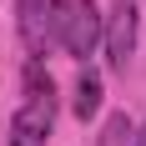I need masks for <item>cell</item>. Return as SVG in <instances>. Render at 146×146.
I'll return each mask as SVG.
<instances>
[{
	"label": "cell",
	"mask_w": 146,
	"mask_h": 146,
	"mask_svg": "<svg viewBox=\"0 0 146 146\" xmlns=\"http://www.w3.org/2000/svg\"><path fill=\"white\" fill-rule=\"evenodd\" d=\"M56 40L66 45V56H76V60L96 56V45H101V10H96V0H60Z\"/></svg>",
	"instance_id": "obj_1"
},
{
	"label": "cell",
	"mask_w": 146,
	"mask_h": 146,
	"mask_svg": "<svg viewBox=\"0 0 146 146\" xmlns=\"http://www.w3.org/2000/svg\"><path fill=\"white\" fill-rule=\"evenodd\" d=\"M131 116L126 111H116V116H106V126H101V136H96V146H131Z\"/></svg>",
	"instance_id": "obj_7"
},
{
	"label": "cell",
	"mask_w": 146,
	"mask_h": 146,
	"mask_svg": "<svg viewBox=\"0 0 146 146\" xmlns=\"http://www.w3.org/2000/svg\"><path fill=\"white\" fill-rule=\"evenodd\" d=\"M101 45H106V66L111 71H126L136 56V5L121 0L111 15H101Z\"/></svg>",
	"instance_id": "obj_3"
},
{
	"label": "cell",
	"mask_w": 146,
	"mask_h": 146,
	"mask_svg": "<svg viewBox=\"0 0 146 146\" xmlns=\"http://www.w3.org/2000/svg\"><path fill=\"white\" fill-rule=\"evenodd\" d=\"M25 101H56V81H50V71L40 60L25 66Z\"/></svg>",
	"instance_id": "obj_6"
},
{
	"label": "cell",
	"mask_w": 146,
	"mask_h": 146,
	"mask_svg": "<svg viewBox=\"0 0 146 146\" xmlns=\"http://www.w3.org/2000/svg\"><path fill=\"white\" fill-rule=\"evenodd\" d=\"M56 15L60 0H15V25H20V45L30 60H40L56 45Z\"/></svg>",
	"instance_id": "obj_2"
},
{
	"label": "cell",
	"mask_w": 146,
	"mask_h": 146,
	"mask_svg": "<svg viewBox=\"0 0 146 146\" xmlns=\"http://www.w3.org/2000/svg\"><path fill=\"white\" fill-rule=\"evenodd\" d=\"M71 111H76L81 121H91L96 111H101V76H96V71H81L76 96H71Z\"/></svg>",
	"instance_id": "obj_5"
},
{
	"label": "cell",
	"mask_w": 146,
	"mask_h": 146,
	"mask_svg": "<svg viewBox=\"0 0 146 146\" xmlns=\"http://www.w3.org/2000/svg\"><path fill=\"white\" fill-rule=\"evenodd\" d=\"M131 146H146V121H141V131H131Z\"/></svg>",
	"instance_id": "obj_8"
},
{
	"label": "cell",
	"mask_w": 146,
	"mask_h": 146,
	"mask_svg": "<svg viewBox=\"0 0 146 146\" xmlns=\"http://www.w3.org/2000/svg\"><path fill=\"white\" fill-rule=\"evenodd\" d=\"M50 126H56V101H25L10 116V146H45L50 141Z\"/></svg>",
	"instance_id": "obj_4"
}]
</instances>
